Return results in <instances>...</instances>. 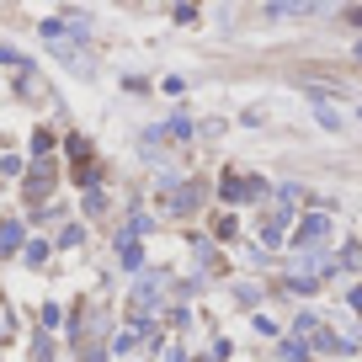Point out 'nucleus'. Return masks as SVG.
<instances>
[{"mask_svg": "<svg viewBox=\"0 0 362 362\" xmlns=\"http://www.w3.org/2000/svg\"><path fill=\"white\" fill-rule=\"evenodd\" d=\"M134 346H139V330H123V336L112 341V351H134Z\"/></svg>", "mask_w": 362, "mask_h": 362, "instance_id": "9b49d317", "label": "nucleus"}, {"mask_svg": "<svg viewBox=\"0 0 362 362\" xmlns=\"http://www.w3.org/2000/svg\"><path fill=\"white\" fill-rule=\"evenodd\" d=\"M357 64H362V43H357Z\"/></svg>", "mask_w": 362, "mask_h": 362, "instance_id": "2eb2a0df", "label": "nucleus"}, {"mask_svg": "<svg viewBox=\"0 0 362 362\" xmlns=\"http://www.w3.org/2000/svg\"><path fill=\"white\" fill-rule=\"evenodd\" d=\"M320 240H330V214H309L304 224L293 229V245L304 250V245H320Z\"/></svg>", "mask_w": 362, "mask_h": 362, "instance_id": "f257e3e1", "label": "nucleus"}, {"mask_svg": "<svg viewBox=\"0 0 362 362\" xmlns=\"http://www.w3.org/2000/svg\"><path fill=\"white\" fill-rule=\"evenodd\" d=\"M80 362H107V351H90V357H80Z\"/></svg>", "mask_w": 362, "mask_h": 362, "instance_id": "4468645a", "label": "nucleus"}, {"mask_svg": "<svg viewBox=\"0 0 362 362\" xmlns=\"http://www.w3.org/2000/svg\"><path fill=\"white\" fill-rule=\"evenodd\" d=\"M277 357H283V362H309V357H315V351H309V346H304V341H298V336H288Z\"/></svg>", "mask_w": 362, "mask_h": 362, "instance_id": "423d86ee", "label": "nucleus"}, {"mask_svg": "<svg viewBox=\"0 0 362 362\" xmlns=\"http://www.w3.org/2000/svg\"><path fill=\"white\" fill-rule=\"evenodd\" d=\"M309 6H315V0H272L267 11L272 16H298V11H309Z\"/></svg>", "mask_w": 362, "mask_h": 362, "instance_id": "0eeeda50", "label": "nucleus"}, {"mask_svg": "<svg viewBox=\"0 0 362 362\" xmlns=\"http://www.w3.org/2000/svg\"><path fill=\"white\" fill-rule=\"evenodd\" d=\"M117 261H123V272H139V267H144V250H139L134 235H117Z\"/></svg>", "mask_w": 362, "mask_h": 362, "instance_id": "20e7f679", "label": "nucleus"}, {"mask_svg": "<svg viewBox=\"0 0 362 362\" xmlns=\"http://www.w3.org/2000/svg\"><path fill=\"white\" fill-rule=\"evenodd\" d=\"M346 22H351V27H362V6H351V11H346Z\"/></svg>", "mask_w": 362, "mask_h": 362, "instance_id": "ddd939ff", "label": "nucleus"}, {"mask_svg": "<svg viewBox=\"0 0 362 362\" xmlns=\"http://www.w3.org/2000/svg\"><path fill=\"white\" fill-rule=\"evenodd\" d=\"M33 362H54V341L48 336H33Z\"/></svg>", "mask_w": 362, "mask_h": 362, "instance_id": "9d476101", "label": "nucleus"}, {"mask_svg": "<svg viewBox=\"0 0 362 362\" xmlns=\"http://www.w3.org/2000/svg\"><path fill=\"white\" fill-rule=\"evenodd\" d=\"M22 261H27V267H43V261H48V240H27Z\"/></svg>", "mask_w": 362, "mask_h": 362, "instance_id": "1a4fd4ad", "label": "nucleus"}, {"mask_svg": "<svg viewBox=\"0 0 362 362\" xmlns=\"http://www.w3.org/2000/svg\"><path fill=\"white\" fill-rule=\"evenodd\" d=\"M16 250H27V229L16 218H6L0 224V256H16Z\"/></svg>", "mask_w": 362, "mask_h": 362, "instance_id": "7ed1b4c3", "label": "nucleus"}, {"mask_svg": "<svg viewBox=\"0 0 362 362\" xmlns=\"http://www.w3.org/2000/svg\"><path fill=\"white\" fill-rule=\"evenodd\" d=\"M48 187H54V176H48V165H37V170H33V181H27V197L37 203V197H48Z\"/></svg>", "mask_w": 362, "mask_h": 362, "instance_id": "39448f33", "label": "nucleus"}, {"mask_svg": "<svg viewBox=\"0 0 362 362\" xmlns=\"http://www.w3.org/2000/svg\"><path fill=\"white\" fill-rule=\"evenodd\" d=\"M165 208H170V214H187V208H197V187H181V192L170 197Z\"/></svg>", "mask_w": 362, "mask_h": 362, "instance_id": "6e6552de", "label": "nucleus"}, {"mask_svg": "<svg viewBox=\"0 0 362 362\" xmlns=\"http://www.w3.org/2000/svg\"><path fill=\"white\" fill-rule=\"evenodd\" d=\"M224 197H229V203H245V197H267V181H261V176H229V181H224Z\"/></svg>", "mask_w": 362, "mask_h": 362, "instance_id": "f03ea898", "label": "nucleus"}, {"mask_svg": "<svg viewBox=\"0 0 362 362\" xmlns=\"http://www.w3.org/2000/svg\"><path fill=\"white\" fill-rule=\"evenodd\" d=\"M59 320H64V309H59V304H43V325H48V330H54V325H59Z\"/></svg>", "mask_w": 362, "mask_h": 362, "instance_id": "f8f14e48", "label": "nucleus"}]
</instances>
